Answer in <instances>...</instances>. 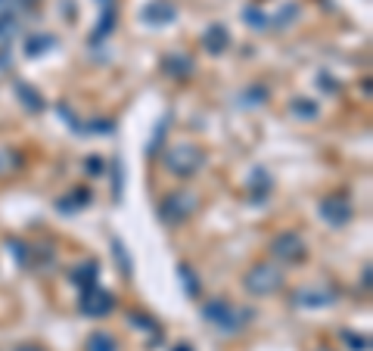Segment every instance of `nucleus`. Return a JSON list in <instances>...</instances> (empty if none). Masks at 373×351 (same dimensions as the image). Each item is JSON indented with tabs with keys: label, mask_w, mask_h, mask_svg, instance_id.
I'll use <instances>...</instances> for the list:
<instances>
[{
	"label": "nucleus",
	"mask_w": 373,
	"mask_h": 351,
	"mask_svg": "<svg viewBox=\"0 0 373 351\" xmlns=\"http://www.w3.org/2000/svg\"><path fill=\"white\" fill-rule=\"evenodd\" d=\"M202 318L221 332H236V330H243V320L249 318V311H236L224 298H211V302L202 305Z\"/></svg>",
	"instance_id": "obj_1"
},
{
	"label": "nucleus",
	"mask_w": 373,
	"mask_h": 351,
	"mask_svg": "<svg viewBox=\"0 0 373 351\" xmlns=\"http://www.w3.org/2000/svg\"><path fill=\"white\" fill-rule=\"evenodd\" d=\"M246 289H249L252 295H270V293H277L280 286H283V271L274 268V264H256L249 273H246Z\"/></svg>",
	"instance_id": "obj_2"
},
{
	"label": "nucleus",
	"mask_w": 373,
	"mask_h": 351,
	"mask_svg": "<svg viewBox=\"0 0 373 351\" xmlns=\"http://www.w3.org/2000/svg\"><path fill=\"white\" fill-rule=\"evenodd\" d=\"M202 152L196 147H174L165 152V168L177 177H193L202 168Z\"/></svg>",
	"instance_id": "obj_3"
},
{
	"label": "nucleus",
	"mask_w": 373,
	"mask_h": 351,
	"mask_svg": "<svg viewBox=\"0 0 373 351\" xmlns=\"http://www.w3.org/2000/svg\"><path fill=\"white\" fill-rule=\"evenodd\" d=\"M305 239L295 234V230H283V234H277L270 239V255H274L277 261H286V264H299L305 261Z\"/></svg>",
	"instance_id": "obj_4"
},
{
	"label": "nucleus",
	"mask_w": 373,
	"mask_h": 351,
	"mask_svg": "<svg viewBox=\"0 0 373 351\" xmlns=\"http://www.w3.org/2000/svg\"><path fill=\"white\" fill-rule=\"evenodd\" d=\"M193 209H196V199L193 196H186V193H172V196H165L162 202H159V218L165 221V224H184L186 218L193 215Z\"/></svg>",
	"instance_id": "obj_5"
},
{
	"label": "nucleus",
	"mask_w": 373,
	"mask_h": 351,
	"mask_svg": "<svg viewBox=\"0 0 373 351\" xmlns=\"http://www.w3.org/2000/svg\"><path fill=\"white\" fill-rule=\"evenodd\" d=\"M115 308V295L106 293V289L93 286V289H84L81 295V314H88V318H106V314H112Z\"/></svg>",
	"instance_id": "obj_6"
},
{
	"label": "nucleus",
	"mask_w": 373,
	"mask_h": 351,
	"mask_svg": "<svg viewBox=\"0 0 373 351\" xmlns=\"http://www.w3.org/2000/svg\"><path fill=\"white\" fill-rule=\"evenodd\" d=\"M352 215H354V209L345 196H330V199L320 202V218H324L330 227H345L352 221Z\"/></svg>",
	"instance_id": "obj_7"
},
{
	"label": "nucleus",
	"mask_w": 373,
	"mask_h": 351,
	"mask_svg": "<svg viewBox=\"0 0 373 351\" xmlns=\"http://www.w3.org/2000/svg\"><path fill=\"white\" fill-rule=\"evenodd\" d=\"M140 19L147 22V25H156V28H162V25H168V22L177 19V10H174L172 4H165V0H152V4L143 6Z\"/></svg>",
	"instance_id": "obj_8"
},
{
	"label": "nucleus",
	"mask_w": 373,
	"mask_h": 351,
	"mask_svg": "<svg viewBox=\"0 0 373 351\" xmlns=\"http://www.w3.org/2000/svg\"><path fill=\"white\" fill-rule=\"evenodd\" d=\"M93 199V193L88 190V187H78V190H72L65 199H59L56 202V209L63 211V215H75V211H81V209H88Z\"/></svg>",
	"instance_id": "obj_9"
},
{
	"label": "nucleus",
	"mask_w": 373,
	"mask_h": 351,
	"mask_svg": "<svg viewBox=\"0 0 373 351\" xmlns=\"http://www.w3.org/2000/svg\"><path fill=\"white\" fill-rule=\"evenodd\" d=\"M202 44H206L209 53H224L227 47H231V34H227L224 25H211V28L206 31V38H202Z\"/></svg>",
	"instance_id": "obj_10"
},
{
	"label": "nucleus",
	"mask_w": 373,
	"mask_h": 351,
	"mask_svg": "<svg viewBox=\"0 0 373 351\" xmlns=\"http://www.w3.org/2000/svg\"><path fill=\"white\" fill-rule=\"evenodd\" d=\"M97 273H100V264L97 261H81L78 268L72 271V283L75 286H81V289H93L97 286Z\"/></svg>",
	"instance_id": "obj_11"
},
{
	"label": "nucleus",
	"mask_w": 373,
	"mask_h": 351,
	"mask_svg": "<svg viewBox=\"0 0 373 351\" xmlns=\"http://www.w3.org/2000/svg\"><path fill=\"white\" fill-rule=\"evenodd\" d=\"M162 72H168L172 78L181 81V78H186V75L193 72V63H190L186 56H181V53H168V56L162 59Z\"/></svg>",
	"instance_id": "obj_12"
},
{
	"label": "nucleus",
	"mask_w": 373,
	"mask_h": 351,
	"mask_svg": "<svg viewBox=\"0 0 373 351\" xmlns=\"http://www.w3.org/2000/svg\"><path fill=\"white\" fill-rule=\"evenodd\" d=\"M333 289H302V293H295V302L299 305H308V308H324L333 302Z\"/></svg>",
	"instance_id": "obj_13"
},
{
	"label": "nucleus",
	"mask_w": 373,
	"mask_h": 351,
	"mask_svg": "<svg viewBox=\"0 0 373 351\" xmlns=\"http://www.w3.org/2000/svg\"><path fill=\"white\" fill-rule=\"evenodd\" d=\"M13 88H16V93H19V100L25 103V109H28V112H41V109H44V97H41L35 88H28L25 81H16Z\"/></svg>",
	"instance_id": "obj_14"
},
{
	"label": "nucleus",
	"mask_w": 373,
	"mask_h": 351,
	"mask_svg": "<svg viewBox=\"0 0 373 351\" xmlns=\"http://www.w3.org/2000/svg\"><path fill=\"white\" fill-rule=\"evenodd\" d=\"M50 47H56V38L53 34H31L28 41H25V53L28 56H41L44 50H50Z\"/></svg>",
	"instance_id": "obj_15"
},
{
	"label": "nucleus",
	"mask_w": 373,
	"mask_h": 351,
	"mask_svg": "<svg viewBox=\"0 0 373 351\" xmlns=\"http://www.w3.org/2000/svg\"><path fill=\"white\" fill-rule=\"evenodd\" d=\"M84 348H88V351H118L115 339L109 336V332H103V330H93L88 336V345H84Z\"/></svg>",
	"instance_id": "obj_16"
},
{
	"label": "nucleus",
	"mask_w": 373,
	"mask_h": 351,
	"mask_svg": "<svg viewBox=\"0 0 373 351\" xmlns=\"http://www.w3.org/2000/svg\"><path fill=\"white\" fill-rule=\"evenodd\" d=\"M252 190H256V202H265V196L270 190V174H268L265 168L252 171Z\"/></svg>",
	"instance_id": "obj_17"
},
{
	"label": "nucleus",
	"mask_w": 373,
	"mask_h": 351,
	"mask_svg": "<svg viewBox=\"0 0 373 351\" xmlns=\"http://www.w3.org/2000/svg\"><path fill=\"white\" fill-rule=\"evenodd\" d=\"M16 28H19V19L13 16V10H4L0 13V44H6V41H13Z\"/></svg>",
	"instance_id": "obj_18"
},
{
	"label": "nucleus",
	"mask_w": 373,
	"mask_h": 351,
	"mask_svg": "<svg viewBox=\"0 0 373 351\" xmlns=\"http://www.w3.org/2000/svg\"><path fill=\"white\" fill-rule=\"evenodd\" d=\"M177 273H181V280H184L186 295H190V298H196V295H199V280H196V273H193L190 268H186V264H181V268H177Z\"/></svg>",
	"instance_id": "obj_19"
},
{
	"label": "nucleus",
	"mask_w": 373,
	"mask_h": 351,
	"mask_svg": "<svg viewBox=\"0 0 373 351\" xmlns=\"http://www.w3.org/2000/svg\"><path fill=\"white\" fill-rule=\"evenodd\" d=\"M6 249H10V255H16L19 264H28V246L22 239H6Z\"/></svg>",
	"instance_id": "obj_20"
},
{
	"label": "nucleus",
	"mask_w": 373,
	"mask_h": 351,
	"mask_svg": "<svg viewBox=\"0 0 373 351\" xmlns=\"http://www.w3.org/2000/svg\"><path fill=\"white\" fill-rule=\"evenodd\" d=\"M243 16H246V22H252V25H256V28H268V25H270V19H268V16H265V13H258L256 6H249V10H246Z\"/></svg>",
	"instance_id": "obj_21"
},
{
	"label": "nucleus",
	"mask_w": 373,
	"mask_h": 351,
	"mask_svg": "<svg viewBox=\"0 0 373 351\" xmlns=\"http://www.w3.org/2000/svg\"><path fill=\"white\" fill-rule=\"evenodd\" d=\"M293 112L302 115V118H315V115H317V106H315V103L308 106V100H295V103H293Z\"/></svg>",
	"instance_id": "obj_22"
},
{
	"label": "nucleus",
	"mask_w": 373,
	"mask_h": 351,
	"mask_svg": "<svg viewBox=\"0 0 373 351\" xmlns=\"http://www.w3.org/2000/svg\"><path fill=\"white\" fill-rule=\"evenodd\" d=\"M112 249H115V255H118V261H122V271L131 273V261H128V252H125L122 239H112Z\"/></svg>",
	"instance_id": "obj_23"
},
{
	"label": "nucleus",
	"mask_w": 373,
	"mask_h": 351,
	"mask_svg": "<svg viewBox=\"0 0 373 351\" xmlns=\"http://www.w3.org/2000/svg\"><path fill=\"white\" fill-rule=\"evenodd\" d=\"M131 323H140V330H149V332H159V323L147 318V314H131Z\"/></svg>",
	"instance_id": "obj_24"
},
{
	"label": "nucleus",
	"mask_w": 373,
	"mask_h": 351,
	"mask_svg": "<svg viewBox=\"0 0 373 351\" xmlns=\"http://www.w3.org/2000/svg\"><path fill=\"white\" fill-rule=\"evenodd\" d=\"M342 339L349 342V345H352L354 351H367V348H370V342L364 339V336H354V332H342Z\"/></svg>",
	"instance_id": "obj_25"
},
{
	"label": "nucleus",
	"mask_w": 373,
	"mask_h": 351,
	"mask_svg": "<svg viewBox=\"0 0 373 351\" xmlns=\"http://www.w3.org/2000/svg\"><path fill=\"white\" fill-rule=\"evenodd\" d=\"M84 168H88L90 174H100V171H103V162H100V159H90V162H88V165H84Z\"/></svg>",
	"instance_id": "obj_26"
},
{
	"label": "nucleus",
	"mask_w": 373,
	"mask_h": 351,
	"mask_svg": "<svg viewBox=\"0 0 373 351\" xmlns=\"http://www.w3.org/2000/svg\"><path fill=\"white\" fill-rule=\"evenodd\" d=\"M10 6H16L13 0H0V13H4V10H10Z\"/></svg>",
	"instance_id": "obj_27"
},
{
	"label": "nucleus",
	"mask_w": 373,
	"mask_h": 351,
	"mask_svg": "<svg viewBox=\"0 0 373 351\" xmlns=\"http://www.w3.org/2000/svg\"><path fill=\"white\" fill-rule=\"evenodd\" d=\"M174 351H193V348H190V345H177Z\"/></svg>",
	"instance_id": "obj_28"
},
{
	"label": "nucleus",
	"mask_w": 373,
	"mask_h": 351,
	"mask_svg": "<svg viewBox=\"0 0 373 351\" xmlns=\"http://www.w3.org/2000/svg\"><path fill=\"white\" fill-rule=\"evenodd\" d=\"M19 351H31V348H19Z\"/></svg>",
	"instance_id": "obj_29"
},
{
	"label": "nucleus",
	"mask_w": 373,
	"mask_h": 351,
	"mask_svg": "<svg viewBox=\"0 0 373 351\" xmlns=\"http://www.w3.org/2000/svg\"><path fill=\"white\" fill-rule=\"evenodd\" d=\"M317 351H330V348H317Z\"/></svg>",
	"instance_id": "obj_30"
}]
</instances>
